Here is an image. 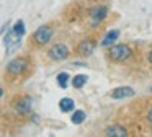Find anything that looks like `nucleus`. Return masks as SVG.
<instances>
[{
    "label": "nucleus",
    "instance_id": "1",
    "mask_svg": "<svg viewBox=\"0 0 152 137\" xmlns=\"http://www.w3.org/2000/svg\"><path fill=\"white\" fill-rule=\"evenodd\" d=\"M132 49L128 44H113L108 47V59L113 62H126L131 59Z\"/></svg>",
    "mask_w": 152,
    "mask_h": 137
},
{
    "label": "nucleus",
    "instance_id": "2",
    "mask_svg": "<svg viewBox=\"0 0 152 137\" xmlns=\"http://www.w3.org/2000/svg\"><path fill=\"white\" fill-rule=\"evenodd\" d=\"M53 38V28L49 25H41L36 31L33 33V42L38 46V47H43Z\"/></svg>",
    "mask_w": 152,
    "mask_h": 137
},
{
    "label": "nucleus",
    "instance_id": "3",
    "mask_svg": "<svg viewBox=\"0 0 152 137\" xmlns=\"http://www.w3.org/2000/svg\"><path fill=\"white\" fill-rule=\"evenodd\" d=\"M48 54H49V57L56 62L66 60V59L69 57V47H67L66 44H62V42H56V44H53L49 47V52H48Z\"/></svg>",
    "mask_w": 152,
    "mask_h": 137
},
{
    "label": "nucleus",
    "instance_id": "4",
    "mask_svg": "<svg viewBox=\"0 0 152 137\" xmlns=\"http://www.w3.org/2000/svg\"><path fill=\"white\" fill-rule=\"evenodd\" d=\"M26 67H28L26 59H23V57L12 59V60L7 64V72L10 75H20V74H23V72L26 70Z\"/></svg>",
    "mask_w": 152,
    "mask_h": 137
},
{
    "label": "nucleus",
    "instance_id": "5",
    "mask_svg": "<svg viewBox=\"0 0 152 137\" xmlns=\"http://www.w3.org/2000/svg\"><path fill=\"white\" fill-rule=\"evenodd\" d=\"M95 49H96V41L92 38H87V39L79 42V46H77V54L82 55V57H88Z\"/></svg>",
    "mask_w": 152,
    "mask_h": 137
},
{
    "label": "nucleus",
    "instance_id": "6",
    "mask_svg": "<svg viewBox=\"0 0 152 137\" xmlns=\"http://www.w3.org/2000/svg\"><path fill=\"white\" fill-rule=\"evenodd\" d=\"M106 15H108V8H106L105 5H98L95 7V8L90 12V20H92V25L96 26L98 23H102L103 20L106 18Z\"/></svg>",
    "mask_w": 152,
    "mask_h": 137
},
{
    "label": "nucleus",
    "instance_id": "7",
    "mask_svg": "<svg viewBox=\"0 0 152 137\" xmlns=\"http://www.w3.org/2000/svg\"><path fill=\"white\" fill-rule=\"evenodd\" d=\"M31 104H33L31 96H23L15 103V111L20 114H28V113H31Z\"/></svg>",
    "mask_w": 152,
    "mask_h": 137
},
{
    "label": "nucleus",
    "instance_id": "8",
    "mask_svg": "<svg viewBox=\"0 0 152 137\" xmlns=\"http://www.w3.org/2000/svg\"><path fill=\"white\" fill-rule=\"evenodd\" d=\"M106 137H128V130L126 127H123L121 124H111L105 129Z\"/></svg>",
    "mask_w": 152,
    "mask_h": 137
},
{
    "label": "nucleus",
    "instance_id": "9",
    "mask_svg": "<svg viewBox=\"0 0 152 137\" xmlns=\"http://www.w3.org/2000/svg\"><path fill=\"white\" fill-rule=\"evenodd\" d=\"M131 96H134V90L131 87H118L111 91L113 100H124V98H131Z\"/></svg>",
    "mask_w": 152,
    "mask_h": 137
},
{
    "label": "nucleus",
    "instance_id": "10",
    "mask_svg": "<svg viewBox=\"0 0 152 137\" xmlns=\"http://www.w3.org/2000/svg\"><path fill=\"white\" fill-rule=\"evenodd\" d=\"M118 38H119V31H118V29H111V31H108V33L105 34V38L102 39V46L110 47V46L115 44Z\"/></svg>",
    "mask_w": 152,
    "mask_h": 137
},
{
    "label": "nucleus",
    "instance_id": "11",
    "mask_svg": "<svg viewBox=\"0 0 152 137\" xmlns=\"http://www.w3.org/2000/svg\"><path fill=\"white\" fill-rule=\"evenodd\" d=\"M74 100L72 98H69V96H64V98H61V101H59V108H61V111L62 113H69V111H74Z\"/></svg>",
    "mask_w": 152,
    "mask_h": 137
},
{
    "label": "nucleus",
    "instance_id": "12",
    "mask_svg": "<svg viewBox=\"0 0 152 137\" xmlns=\"http://www.w3.org/2000/svg\"><path fill=\"white\" fill-rule=\"evenodd\" d=\"M88 82V77L87 75H83V74H79V75H74V78H72V87L74 88H82L83 85Z\"/></svg>",
    "mask_w": 152,
    "mask_h": 137
},
{
    "label": "nucleus",
    "instance_id": "13",
    "mask_svg": "<svg viewBox=\"0 0 152 137\" xmlns=\"http://www.w3.org/2000/svg\"><path fill=\"white\" fill-rule=\"evenodd\" d=\"M85 117H87L85 111L77 109V111H74V113H72V117H70V121H72V124H82L83 121H85Z\"/></svg>",
    "mask_w": 152,
    "mask_h": 137
},
{
    "label": "nucleus",
    "instance_id": "14",
    "mask_svg": "<svg viewBox=\"0 0 152 137\" xmlns=\"http://www.w3.org/2000/svg\"><path fill=\"white\" fill-rule=\"evenodd\" d=\"M12 31H13L17 36H23L25 34V23H23V20H18V21L13 25Z\"/></svg>",
    "mask_w": 152,
    "mask_h": 137
},
{
    "label": "nucleus",
    "instance_id": "15",
    "mask_svg": "<svg viewBox=\"0 0 152 137\" xmlns=\"http://www.w3.org/2000/svg\"><path fill=\"white\" fill-rule=\"evenodd\" d=\"M67 82H69V75H67L66 72H61V74L57 75V83H59V87L67 88Z\"/></svg>",
    "mask_w": 152,
    "mask_h": 137
},
{
    "label": "nucleus",
    "instance_id": "16",
    "mask_svg": "<svg viewBox=\"0 0 152 137\" xmlns=\"http://www.w3.org/2000/svg\"><path fill=\"white\" fill-rule=\"evenodd\" d=\"M147 121H149V122H152V108L147 111Z\"/></svg>",
    "mask_w": 152,
    "mask_h": 137
},
{
    "label": "nucleus",
    "instance_id": "17",
    "mask_svg": "<svg viewBox=\"0 0 152 137\" xmlns=\"http://www.w3.org/2000/svg\"><path fill=\"white\" fill-rule=\"evenodd\" d=\"M147 59H149V62H151V64H152V51H151V52H149V55H147Z\"/></svg>",
    "mask_w": 152,
    "mask_h": 137
},
{
    "label": "nucleus",
    "instance_id": "18",
    "mask_svg": "<svg viewBox=\"0 0 152 137\" xmlns=\"http://www.w3.org/2000/svg\"><path fill=\"white\" fill-rule=\"evenodd\" d=\"M151 91H152V88H151Z\"/></svg>",
    "mask_w": 152,
    "mask_h": 137
}]
</instances>
